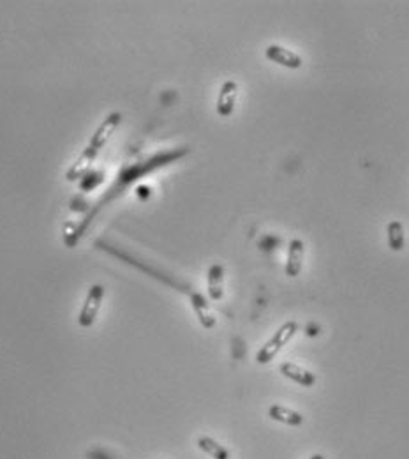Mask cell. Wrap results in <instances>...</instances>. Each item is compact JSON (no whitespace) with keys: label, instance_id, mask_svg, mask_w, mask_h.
<instances>
[{"label":"cell","instance_id":"cell-1","mask_svg":"<svg viewBox=\"0 0 409 459\" xmlns=\"http://www.w3.org/2000/svg\"><path fill=\"white\" fill-rule=\"evenodd\" d=\"M187 154H189V149H187V147H179V149H170V151L157 152V154L150 156V158L143 159V161H138V163L126 164V167L118 171L117 179H115V182L108 187V191L99 198L98 204L93 205V207L90 209L89 214L81 220V223L78 224L76 228V232H74L71 237H65L64 239L65 246H67V248H74L78 240L85 235V232L89 230L92 221L98 217L99 212H101L104 207H108L110 204H113L115 200H117L118 196L124 195L126 189H129L134 182H138L140 179H143V177H146V175L150 173H154V171L161 170V168L177 163L179 159L186 158Z\"/></svg>","mask_w":409,"mask_h":459},{"label":"cell","instance_id":"cell-2","mask_svg":"<svg viewBox=\"0 0 409 459\" xmlns=\"http://www.w3.org/2000/svg\"><path fill=\"white\" fill-rule=\"evenodd\" d=\"M96 246H98L99 249H102V251L117 256V258L124 260L126 264H129V265H133V267L140 268V270H143V273L150 274V276L155 277V279H161L162 283H166V285L173 286V288H177L179 292L186 293V295L189 297L190 306H192V309H195L196 317H198V320H199V323H201L203 329H207V330L214 329V327H215V317H214V313H212L210 306H208L207 299H205V297H203L199 292H196L192 286H189L187 283H182V281H179L177 277H173V276H170V274L161 273V270H157L155 267H150L148 264L142 261L140 258H136V256L129 255V253L124 251V249H120V248H115V246L108 244V242H104V240H98V242H96Z\"/></svg>","mask_w":409,"mask_h":459},{"label":"cell","instance_id":"cell-3","mask_svg":"<svg viewBox=\"0 0 409 459\" xmlns=\"http://www.w3.org/2000/svg\"><path fill=\"white\" fill-rule=\"evenodd\" d=\"M120 120L122 115L118 114V111L110 114L104 120H102V124L98 127V131L92 134L90 142L87 143L85 151L81 152L80 158L71 164L69 170L65 171V179L69 180V182H74V180L83 179V177L89 173L90 168H92L93 163H96L98 156L101 154L102 147L106 145V142L111 138V134H113L115 131H117V127L120 126Z\"/></svg>","mask_w":409,"mask_h":459},{"label":"cell","instance_id":"cell-4","mask_svg":"<svg viewBox=\"0 0 409 459\" xmlns=\"http://www.w3.org/2000/svg\"><path fill=\"white\" fill-rule=\"evenodd\" d=\"M296 332H298V323H296V321L289 320L286 321V323H283V325L274 332V336L261 346L260 352L256 354V362L263 366V364H268V362L274 361V359L280 354V350L296 336Z\"/></svg>","mask_w":409,"mask_h":459},{"label":"cell","instance_id":"cell-5","mask_svg":"<svg viewBox=\"0 0 409 459\" xmlns=\"http://www.w3.org/2000/svg\"><path fill=\"white\" fill-rule=\"evenodd\" d=\"M102 299H104V288L101 285L90 286L89 293L85 297V302H83L80 314H78V325L83 327V329H89V327L93 325V321H96L99 311H101Z\"/></svg>","mask_w":409,"mask_h":459},{"label":"cell","instance_id":"cell-6","mask_svg":"<svg viewBox=\"0 0 409 459\" xmlns=\"http://www.w3.org/2000/svg\"><path fill=\"white\" fill-rule=\"evenodd\" d=\"M265 57L270 62H274V64L291 71L300 70V67L304 65V58L300 57L298 53L280 45H268L267 48H265Z\"/></svg>","mask_w":409,"mask_h":459},{"label":"cell","instance_id":"cell-7","mask_svg":"<svg viewBox=\"0 0 409 459\" xmlns=\"http://www.w3.org/2000/svg\"><path fill=\"white\" fill-rule=\"evenodd\" d=\"M236 98H239V83L235 80H228L223 83L217 96V103H215V111L223 118H228L233 115L236 105Z\"/></svg>","mask_w":409,"mask_h":459},{"label":"cell","instance_id":"cell-8","mask_svg":"<svg viewBox=\"0 0 409 459\" xmlns=\"http://www.w3.org/2000/svg\"><path fill=\"white\" fill-rule=\"evenodd\" d=\"M305 244L302 239H291L288 244V255L284 264V273L288 277H298L304 268Z\"/></svg>","mask_w":409,"mask_h":459},{"label":"cell","instance_id":"cell-9","mask_svg":"<svg viewBox=\"0 0 409 459\" xmlns=\"http://www.w3.org/2000/svg\"><path fill=\"white\" fill-rule=\"evenodd\" d=\"M279 371L280 374H284L288 380H291V382L298 383V385L302 387H314L318 382L316 374L312 373V371L305 370V367L298 366L295 362H283L279 366Z\"/></svg>","mask_w":409,"mask_h":459},{"label":"cell","instance_id":"cell-10","mask_svg":"<svg viewBox=\"0 0 409 459\" xmlns=\"http://www.w3.org/2000/svg\"><path fill=\"white\" fill-rule=\"evenodd\" d=\"M208 297L212 301H223L224 297V267L221 264H212L207 276Z\"/></svg>","mask_w":409,"mask_h":459},{"label":"cell","instance_id":"cell-11","mask_svg":"<svg viewBox=\"0 0 409 459\" xmlns=\"http://www.w3.org/2000/svg\"><path fill=\"white\" fill-rule=\"evenodd\" d=\"M268 417H270L272 420H276V423L286 424V426L293 427H298L304 424V415L291 410V408L288 407H283V405H272V407L268 408Z\"/></svg>","mask_w":409,"mask_h":459},{"label":"cell","instance_id":"cell-12","mask_svg":"<svg viewBox=\"0 0 409 459\" xmlns=\"http://www.w3.org/2000/svg\"><path fill=\"white\" fill-rule=\"evenodd\" d=\"M386 242H388V248L395 253H401L404 249L406 232L401 221L393 220L386 224Z\"/></svg>","mask_w":409,"mask_h":459},{"label":"cell","instance_id":"cell-13","mask_svg":"<svg viewBox=\"0 0 409 459\" xmlns=\"http://www.w3.org/2000/svg\"><path fill=\"white\" fill-rule=\"evenodd\" d=\"M198 447L201 449L205 454L210 456L212 459H230V451L226 447H223L219 442H215L210 436H201L198 438Z\"/></svg>","mask_w":409,"mask_h":459},{"label":"cell","instance_id":"cell-14","mask_svg":"<svg viewBox=\"0 0 409 459\" xmlns=\"http://www.w3.org/2000/svg\"><path fill=\"white\" fill-rule=\"evenodd\" d=\"M309 459H327V458H324L323 454H314V456H311Z\"/></svg>","mask_w":409,"mask_h":459}]
</instances>
